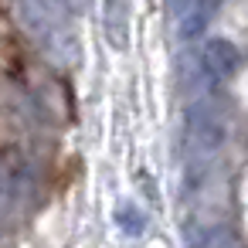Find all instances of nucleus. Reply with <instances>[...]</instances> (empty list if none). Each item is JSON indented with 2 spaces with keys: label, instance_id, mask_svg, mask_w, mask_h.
I'll return each mask as SVG.
<instances>
[{
  "label": "nucleus",
  "instance_id": "1",
  "mask_svg": "<svg viewBox=\"0 0 248 248\" xmlns=\"http://www.w3.org/2000/svg\"><path fill=\"white\" fill-rule=\"evenodd\" d=\"M241 65V55L234 51V45L228 41H207L204 48V68L214 75V78H231Z\"/></svg>",
  "mask_w": 248,
  "mask_h": 248
},
{
  "label": "nucleus",
  "instance_id": "2",
  "mask_svg": "<svg viewBox=\"0 0 248 248\" xmlns=\"http://www.w3.org/2000/svg\"><path fill=\"white\" fill-rule=\"evenodd\" d=\"M187 238H190V248H241L238 238L224 228H187Z\"/></svg>",
  "mask_w": 248,
  "mask_h": 248
},
{
  "label": "nucleus",
  "instance_id": "3",
  "mask_svg": "<svg viewBox=\"0 0 248 248\" xmlns=\"http://www.w3.org/2000/svg\"><path fill=\"white\" fill-rule=\"evenodd\" d=\"M119 224H123L129 234H140V231L146 228L143 214H140V211H133V207H123V211H119Z\"/></svg>",
  "mask_w": 248,
  "mask_h": 248
}]
</instances>
